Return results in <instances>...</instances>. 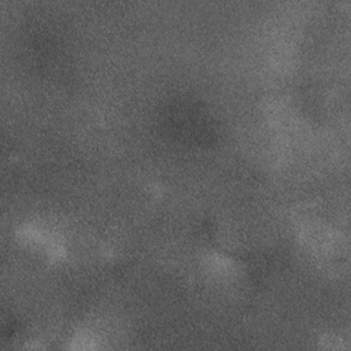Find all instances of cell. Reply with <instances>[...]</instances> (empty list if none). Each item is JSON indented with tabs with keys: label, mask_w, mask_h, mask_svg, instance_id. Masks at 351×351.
<instances>
[{
	"label": "cell",
	"mask_w": 351,
	"mask_h": 351,
	"mask_svg": "<svg viewBox=\"0 0 351 351\" xmlns=\"http://www.w3.org/2000/svg\"><path fill=\"white\" fill-rule=\"evenodd\" d=\"M15 236L22 247L48 263H62L69 256V244L60 230L43 221L22 222Z\"/></svg>",
	"instance_id": "6da1fadb"
},
{
	"label": "cell",
	"mask_w": 351,
	"mask_h": 351,
	"mask_svg": "<svg viewBox=\"0 0 351 351\" xmlns=\"http://www.w3.org/2000/svg\"><path fill=\"white\" fill-rule=\"evenodd\" d=\"M203 266L210 277L219 281H232L241 270L240 262L236 258L219 250H210L204 256Z\"/></svg>",
	"instance_id": "7a4b0ae2"
},
{
	"label": "cell",
	"mask_w": 351,
	"mask_h": 351,
	"mask_svg": "<svg viewBox=\"0 0 351 351\" xmlns=\"http://www.w3.org/2000/svg\"><path fill=\"white\" fill-rule=\"evenodd\" d=\"M100 335L92 328H77L69 337L73 350H96L100 348Z\"/></svg>",
	"instance_id": "3957f363"
}]
</instances>
